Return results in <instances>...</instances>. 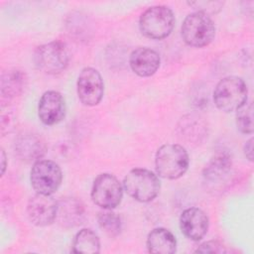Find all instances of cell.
I'll return each mask as SVG.
<instances>
[{"mask_svg": "<svg viewBox=\"0 0 254 254\" xmlns=\"http://www.w3.org/2000/svg\"><path fill=\"white\" fill-rule=\"evenodd\" d=\"M189 164V154L182 145L165 144L156 152V173L163 179L177 180L181 178L187 172Z\"/></svg>", "mask_w": 254, "mask_h": 254, "instance_id": "obj_1", "label": "cell"}, {"mask_svg": "<svg viewBox=\"0 0 254 254\" xmlns=\"http://www.w3.org/2000/svg\"><path fill=\"white\" fill-rule=\"evenodd\" d=\"M175 15L164 5L152 6L146 9L139 18V29L143 36L152 40H163L173 31Z\"/></svg>", "mask_w": 254, "mask_h": 254, "instance_id": "obj_2", "label": "cell"}, {"mask_svg": "<svg viewBox=\"0 0 254 254\" xmlns=\"http://www.w3.org/2000/svg\"><path fill=\"white\" fill-rule=\"evenodd\" d=\"M160 189L159 177L147 169H133L123 180V190L130 197L140 202L153 200L159 194Z\"/></svg>", "mask_w": 254, "mask_h": 254, "instance_id": "obj_3", "label": "cell"}, {"mask_svg": "<svg viewBox=\"0 0 254 254\" xmlns=\"http://www.w3.org/2000/svg\"><path fill=\"white\" fill-rule=\"evenodd\" d=\"M248 88L245 81L238 76L230 75L218 81L213 90L215 106L226 113L236 111L247 101Z\"/></svg>", "mask_w": 254, "mask_h": 254, "instance_id": "obj_4", "label": "cell"}, {"mask_svg": "<svg viewBox=\"0 0 254 254\" xmlns=\"http://www.w3.org/2000/svg\"><path fill=\"white\" fill-rule=\"evenodd\" d=\"M181 32L187 45L202 48L209 45L214 39L215 25L210 16L194 11L185 18Z\"/></svg>", "mask_w": 254, "mask_h": 254, "instance_id": "obj_5", "label": "cell"}, {"mask_svg": "<svg viewBox=\"0 0 254 254\" xmlns=\"http://www.w3.org/2000/svg\"><path fill=\"white\" fill-rule=\"evenodd\" d=\"M69 63V51L62 41H53L39 46L34 53L36 67L47 74H59Z\"/></svg>", "mask_w": 254, "mask_h": 254, "instance_id": "obj_6", "label": "cell"}, {"mask_svg": "<svg viewBox=\"0 0 254 254\" xmlns=\"http://www.w3.org/2000/svg\"><path fill=\"white\" fill-rule=\"evenodd\" d=\"M90 195L96 205L103 209H113L122 200L123 186L115 176L103 173L95 178Z\"/></svg>", "mask_w": 254, "mask_h": 254, "instance_id": "obj_7", "label": "cell"}, {"mask_svg": "<svg viewBox=\"0 0 254 254\" xmlns=\"http://www.w3.org/2000/svg\"><path fill=\"white\" fill-rule=\"evenodd\" d=\"M63 181L61 167L51 160H39L34 163L30 182L38 193L53 194L58 190Z\"/></svg>", "mask_w": 254, "mask_h": 254, "instance_id": "obj_8", "label": "cell"}, {"mask_svg": "<svg viewBox=\"0 0 254 254\" xmlns=\"http://www.w3.org/2000/svg\"><path fill=\"white\" fill-rule=\"evenodd\" d=\"M79 100L86 106L97 105L103 96L104 84L99 71L93 67L81 69L76 82Z\"/></svg>", "mask_w": 254, "mask_h": 254, "instance_id": "obj_9", "label": "cell"}, {"mask_svg": "<svg viewBox=\"0 0 254 254\" xmlns=\"http://www.w3.org/2000/svg\"><path fill=\"white\" fill-rule=\"evenodd\" d=\"M58 200L52 194L36 192L27 203V216L36 226H47L52 224L57 217Z\"/></svg>", "mask_w": 254, "mask_h": 254, "instance_id": "obj_10", "label": "cell"}, {"mask_svg": "<svg viewBox=\"0 0 254 254\" xmlns=\"http://www.w3.org/2000/svg\"><path fill=\"white\" fill-rule=\"evenodd\" d=\"M38 115L46 125L60 123L65 116V101L63 95L56 90L44 92L39 100Z\"/></svg>", "mask_w": 254, "mask_h": 254, "instance_id": "obj_11", "label": "cell"}, {"mask_svg": "<svg viewBox=\"0 0 254 254\" xmlns=\"http://www.w3.org/2000/svg\"><path fill=\"white\" fill-rule=\"evenodd\" d=\"M180 228L183 234L193 241L204 237L208 229V217L198 207H189L180 216Z\"/></svg>", "mask_w": 254, "mask_h": 254, "instance_id": "obj_12", "label": "cell"}, {"mask_svg": "<svg viewBox=\"0 0 254 254\" xmlns=\"http://www.w3.org/2000/svg\"><path fill=\"white\" fill-rule=\"evenodd\" d=\"M47 145L38 134L24 132L15 140V152L24 162L36 163L46 154Z\"/></svg>", "mask_w": 254, "mask_h": 254, "instance_id": "obj_13", "label": "cell"}, {"mask_svg": "<svg viewBox=\"0 0 254 254\" xmlns=\"http://www.w3.org/2000/svg\"><path fill=\"white\" fill-rule=\"evenodd\" d=\"M85 218V208L83 203L70 196L62 197L58 200L56 220L64 228H72L80 225Z\"/></svg>", "mask_w": 254, "mask_h": 254, "instance_id": "obj_14", "label": "cell"}, {"mask_svg": "<svg viewBox=\"0 0 254 254\" xmlns=\"http://www.w3.org/2000/svg\"><path fill=\"white\" fill-rule=\"evenodd\" d=\"M161 59L159 54L147 47L135 49L129 57L131 69L141 77L153 75L159 68Z\"/></svg>", "mask_w": 254, "mask_h": 254, "instance_id": "obj_15", "label": "cell"}, {"mask_svg": "<svg viewBox=\"0 0 254 254\" xmlns=\"http://www.w3.org/2000/svg\"><path fill=\"white\" fill-rule=\"evenodd\" d=\"M232 170L231 155L225 151L216 153L204 167L202 177L209 185H221L224 183Z\"/></svg>", "mask_w": 254, "mask_h": 254, "instance_id": "obj_16", "label": "cell"}, {"mask_svg": "<svg viewBox=\"0 0 254 254\" xmlns=\"http://www.w3.org/2000/svg\"><path fill=\"white\" fill-rule=\"evenodd\" d=\"M206 124L199 115L188 114L181 118L178 130L180 137L189 144L199 143L206 136Z\"/></svg>", "mask_w": 254, "mask_h": 254, "instance_id": "obj_17", "label": "cell"}, {"mask_svg": "<svg viewBox=\"0 0 254 254\" xmlns=\"http://www.w3.org/2000/svg\"><path fill=\"white\" fill-rule=\"evenodd\" d=\"M146 246L150 253L173 254L177 250V240L170 230L157 227L148 234Z\"/></svg>", "mask_w": 254, "mask_h": 254, "instance_id": "obj_18", "label": "cell"}, {"mask_svg": "<svg viewBox=\"0 0 254 254\" xmlns=\"http://www.w3.org/2000/svg\"><path fill=\"white\" fill-rule=\"evenodd\" d=\"M26 85V75L22 70L9 69L2 73L0 91L3 98L12 99L19 96Z\"/></svg>", "mask_w": 254, "mask_h": 254, "instance_id": "obj_19", "label": "cell"}, {"mask_svg": "<svg viewBox=\"0 0 254 254\" xmlns=\"http://www.w3.org/2000/svg\"><path fill=\"white\" fill-rule=\"evenodd\" d=\"M73 253H99L100 241L97 234L89 228H83L79 230L72 242Z\"/></svg>", "mask_w": 254, "mask_h": 254, "instance_id": "obj_20", "label": "cell"}, {"mask_svg": "<svg viewBox=\"0 0 254 254\" xmlns=\"http://www.w3.org/2000/svg\"><path fill=\"white\" fill-rule=\"evenodd\" d=\"M97 222L99 227L110 237H116L121 232V218L112 209H103L98 212Z\"/></svg>", "mask_w": 254, "mask_h": 254, "instance_id": "obj_21", "label": "cell"}, {"mask_svg": "<svg viewBox=\"0 0 254 254\" xmlns=\"http://www.w3.org/2000/svg\"><path fill=\"white\" fill-rule=\"evenodd\" d=\"M236 126L243 134L253 133V105L251 101L244 102L236 110Z\"/></svg>", "mask_w": 254, "mask_h": 254, "instance_id": "obj_22", "label": "cell"}, {"mask_svg": "<svg viewBox=\"0 0 254 254\" xmlns=\"http://www.w3.org/2000/svg\"><path fill=\"white\" fill-rule=\"evenodd\" d=\"M188 5L192 7L195 12H200L206 15L216 14L221 10L224 5L223 1H190L188 2Z\"/></svg>", "mask_w": 254, "mask_h": 254, "instance_id": "obj_23", "label": "cell"}, {"mask_svg": "<svg viewBox=\"0 0 254 254\" xmlns=\"http://www.w3.org/2000/svg\"><path fill=\"white\" fill-rule=\"evenodd\" d=\"M195 253H225V246L218 240H209L201 243L194 251Z\"/></svg>", "mask_w": 254, "mask_h": 254, "instance_id": "obj_24", "label": "cell"}, {"mask_svg": "<svg viewBox=\"0 0 254 254\" xmlns=\"http://www.w3.org/2000/svg\"><path fill=\"white\" fill-rule=\"evenodd\" d=\"M15 122V116L12 112H7L6 114L2 111L1 115V133L4 135L6 132H10L13 129Z\"/></svg>", "mask_w": 254, "mask_h": 254, "instance_id": "obj_25", "label": "cell"}, {"mask_svg": "<svg viewBox=\"0 0 254 254\" xmlns=\"http://www.w3.org/2000/svg\"><path fill=\"white\" fill-rule=\"evenodd\" d=\"M244 155L246 159H248L250 162L253 161V138H250L247 140L244 144Z\"/></svg>", "mask_w": 254, "mask_h": 254, "instance_id": "obj_26", "label": "cell"}, {"mask_svg": "<svg viewBox=\"0 0 254 254\" xmlns=\"http://www.w3.org/2000/svg\"><path fill=\"white\" fill-rule=\"evenodd\" d=\"M6 154L3 149H1V175L4 174L5 169H6Z\"/></svg>", "mask_w": 254, "mask_h": 254, "instance_id": "obj_27", "label": "cell"}]
</instances>
